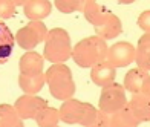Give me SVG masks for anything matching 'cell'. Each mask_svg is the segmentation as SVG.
I'll return each instance as SVG.
<instances>
[{
  "mask_svg": "<svg viewBox=\"0 0 150 127\" xmlns=\"http://www.w3.org/2000/svg\"><path fill=\"white\" fill-rule=\"evenodd\" d=\"M138 124H139V121L132 113V110L129 109V106H126L121 110L110 115L109 127H138Z\"/></svg>",
  "mask_w": 150,
  "mask_h": 127,
  "instance_id": "obj_17",
  "label": "cell"
},
{
  "mask_svg": "<svg viewBox=\"0 0 150 127\" xmlns=\"http://www.w3.org/2000/svg\"><path fill=\"white\" fill-rule=\"evenodd\" d=\"M43 63H45V58L38 52L28 51L26 54L22 55V58L18 61L20 73L26 75V77H35V75H40V73H45Z\"/></svg>",
  "mask_w": 150,
  "mask_h": 127,
  "instance_id": "obj_10",
  "label": "cell"
},
{
  "mask_svg": "<svg viewBox=\"0 0 150 127\" xmlns=\"http://www.w3.org/2000/svg\"><path fill=\"white\" fill-rule=\"evenodd\" d=\"M16 46V37L12 35L11 29L8 28L3 20H0V64H5L12 55Z\"/></svg>",
  "mask_w": 150,
  "mask_h": 127,
  "instance_id": "obj_13",
  "label": "cell"
},
{
  "mask_svg": "<svg viewBox=\"0 0 150 127\" xmlns=\"http://www.w3.org/2000/svg\"><path fill=\"white\" fill-rule=\"evenodd\" d=\"M126 106H127V97H126L124 86L113 81L104 86V87H101V95L98 103L100 110H103L107 115H112V113L121 110Z\"/></svg>",
  "mask_w": 150,
  "mask_h": 127,
  "instance_id": "obj_6",
  "label": "cell"
},
{
  "mask_svg": "<svg viewBox=\"0 0 150 127\" xmlns=\"http://www.w3.org/2000/svg\"><path fill=\"white\" fill-rule=\"evenodd\" d=\"M135 52V61L138 68L142 71H150V34H142V37L138 40Z\"/></svg>",
  "mask_w": 150,
  "mask_h": 127,
  "instance_id": "obj_15",
  "label": "cell"
},
{
  "mask_svg": "<svg viewBox=\"0 0 150 127\" xmlns=\"http://www.w3.org/2000/svg\"><path fill=\"white\" fill-rule=\"evenodd\" d=\"M46 106H47L46 99L40 98L37 95H28V93H25V95L16 99L14 109L17 110V113L22 119H32Z\"/></svg>",
  "mask_w": 150,
  "mask_h": 127,
  "instance_id": "obj_9",
  "label": "cell"
},
{
  "mask_svg": "<svg viewBox=\"0 0 150 127\" xmlns=\"http://www.w3.org/2000/svg\"><path fill=\"white\" fill-rule=\"evenodd\" d=\"M55 6L63 14H72L77 11H83L87 0H55Z\"/></svg>",
  "mask_w": 150,
  "mask_h": 127,
  "instance_id": "obj_21",
  "label": "cell"
},
{
  "mask_svg": "<svg viewBox=\"0 0 150 127\" xmlns=\"http://www.w3.org/2000/svg\"><path fill=\"white\" fill-rule=\"evenodd\" d=\"M46 83V77L45 73H40V75L35 77H26V75H18V86L25 93L28 95H35L42 90V87Z\"/></svg>",
  "mask_w": 150,
  "mask_h": 127,
  "instance_id": "obj_18",
  "label": "cell"
},
{
  "mask_svg": "<svg viewBox=\"0 0 150 127\" xmlns=\"http://www.w3.org/2000/svg\"><path fill=\"white\" fill-rule=\"evenodd\" d=\"M38 127H57L60 121V112L54 107L46 106L37 113V116L34 118Z\"/></svg>",
  "mask_w": 150,
  "mask_h": 127,
  "instance_id": "obj_20",
  "label": "cell"
},
{
  "mask_svg": "<svg viewBox=\"0 0 150 127\" xmlns=\"http://www.w3.org/2000/svg\"><path fill=\"white\" fill-rule=\"evenodd\" d=\"M12 2H14L16 6H23L26 2H28V0H12Z\"/></svg>",
  "mask_w": 150,
  "mask_h": 127,
  "instance_id": "obj_25",
  "label": "cell"
},
{
  "mask_svg": "<svg viewBox=\"0 0 150 127\" xmlns=\"http://www.w3.org/2000/svg\"><path fill=\"white\" fill-rule=\"evenodd\" d=\"M60 121L66 124H80L83 127H109L110 115L104 113L89 103L78 99H66L58 109Z\"/></svg>",
  "mask_w": 150,
  "mask_h": 127,
  "instance_id": "obj_1",
  "label": "cell"
},
{
  "mask_svg": "<svg viewBox=\"0 0 150 127\" xmlns=\"http://www.w3.org/2000/svg\"><path fill=\"white\" fill-rule=\"evenodd\" d=\"M118 3H121V5H130V3H133L135 0H117Z\"/></svg>",
  "mask_w": 150,
  "mask_h": 127,
  "instance_id": "obj_26",
  "label": "cell"
},
{
  "mask_svg": "<svg viewBox=\"0 0 150 127\" xmlns=\"http://www.w3.org/2000/svg\"><path fill=\"white\" fill-rule=\"evenodd\" d=\"M57 127H58V126H57Z\"/></svg>",
  "mask_w": 150,
  "mask_h": 127,
  "instance_id": "obj_27",
  "label": "cell"
},
{
  "mask_svg": "<svg viewBox=\"0 0 150 127\" xmlns=\"http://www.w3.org/2000/svg\"><path fill=\"white\" fill-rule=\"evenodd\" d=\"M16 16V5L12 0H0V20H8Z\"/></svg>",
  "mask_w": 150,
  "mask_h": 127,
  "instance_id": "obj_22",
  "label": "cell"
},
{
  "mask_svg": "<svg viewBox=\"0 0 150 127\" xmlns=\"http://www.w3.org/2000/svg\"><path fill=\"white\" fill-rule=\"evenodd\" d=\"M47 34V28L42 20H31L28 25L20 28L16 34V42L22 49L32 51L35 46L45 42Z\"/></svg>",
  "mask_w": 150,
  "mask_h": 127,
  "instance_id": "obj_7",
  "label": "cell"
},
{
  "mask_svg": "<svg viewBox=\"0 0 150 127\" xmlns=\"http://www.w3.org/2000/svg\"><path fill=\"white\" fill-rule=\"evenodd\" d=\"M52 5L49 0H28L23 5L25 16L29 20H43L51 14Z\"/></svg>",
  "mask_w": 150,
  "mask_h": 127,
  "instance_id": "obj_14",
  "label": "cell"
},
{
  "mask_svg": "<svg viewBox=\"0 0 150 127\" xmlns=\"http://www.w3.org/2000/svg\"><path fill=\"white\" fill-rule=\"evenodd\" d=\"M0 127H25L14 106L0 104Z\"/></svg>",
  "mask_w": 150,
  "mask_h": 127,
  "instance_id": "obj_19",
  "label": "cell"
},
{
  "mask_svg": "<svg viewBox=\"0 0 150 127\" xmlns=\"http://www.w3.org/2000/svg\"><path fill=\"white\" fill-rule=\"evenodd\" d=\"M107 44L106 40L98 35H91L80 40L72 48L71 58L80 68H92L97 63L103 61L107 57Z\"/></svg>",
  "mask_w": 150,
  "mask_h": 127,
  "instance_id": "obj_3",
  "label": "cell"
},
{
  "mask_svg": "<svg viewBox=\"0 0 150 127\" xmlns=\"http://www.w3.org/2000/svg\"><path fill=\"white\" fill-rule=\"evenodd\" d=\"M115 77H117V68H113L107 60H103V61H100L91 68L92 83L100 86V87H104V86L113 83Z\"/></svg>",
  "mask_w": 150,
  "mask_h": 127,
  "instance_id": "obj_11",
  "label": "cell"
},
{
  "mask_svg": "<svg viewBox=\"0 0 150 127\" xmlns=\"http://www.w3.org/2000/svg\"><path fill=\"white\" fill-rule=\"evenodd\" d=\"M127 106L139 123L150 121V98L146 97L144 93H133L130 103H127Z\"/></svg>",
  "mask_w": 150,
  "mask_h": 127,
  "instance_id": "obj_12",
  "label": "cell"
},
{
  "mask_svg": "<svg viewBox=\"0 0 150 127\" xmlns=\"http://www.w3.org/2000/svg\"><path fill=\"white\" fill-rule=\"evenodd\" d=\"M147 77H149L147 71H142L139 68L130 69L124 77V89L132 92V93H139L141 89H142V84H144V81L147 80Z\"/></svg>",
  "mask_w": 150,
  "mask_h": 127,
  "instance_id": "obj_16",
  "label": "cell"
},
{
  "mask_svg": "<svg viewBox=\"0 0 150 127\" xmlns=\"http://www.w3.org/2000/svg\"><path fill=\"white\" fill-rule=\"evenodd\" d=\"M138 26L147 32V34H150V11H144L141 12L139 17H138Z\"/></svg>",
  "mask_w": 150,
  "mask_h": 127,
  "instance_id": "obj_23",
  "label": "cell"
},
{
  "mask_svg": "<svg viewBox=\"0 0 150 127\" xmlns=\"http://www.w3.org/2000/svg\"><path fill=\"white\" fill-rule=\"evenodd\" d=\"M135 46L129 42H118L107 49L106 60L113 68H126L135 61Z\"/></svg>",
  "mask_w": 150,
  "mask_h": 127,
  "instance_id": "obj_8",
  "label": "cell"
},
{
  "mask_svg": "<svg viewBox=\"0 0 150 127\" xmlns=\"http://www.w3.org/2000/svg\"><path fill=\"white\" fill-rule=\"evenodd\" d=\"M46 77V84L49 86L51 95L60 99L66 101L71 99L75 93V83L72 78V72L64 63H57L52 64L45 73Z\"/></svg>",
  "mask_w": 150,
  "mask_h": 127,
  "instance_id": "obj_4",
  "label": "cell"
},
{
  "mask_svg": "<svg viewBox=\"0 0 150 127\" xmlns=\"http://www.w3.org/2000/svg\"><path fill=\"white\" fill-rule=\"evenodd\" d=\"M141 93H144L146 97L150 98V75L147 77V80L144 81V84H142V89H141Z\"/></svg>",
  "mask_w": 150,
  "mask_h": 127,
  "instance_id": "obj_24",
  "label": "cell"
},
{
  "mask_svg": "<svg viewBox=\"0 0 150 127\" xmlns=\"http://www.w3.org/2000/svg\"><path fill=\"white\" fill-rule=\"evenodd\" d=\"M84 17L93 28L97 35L107 40L117 38L122 32V25L118 16H115L112 11L97 3V0H87L84 6Z\"/></svg>",
  "mask_w": 150,
  "mask_h": 127,
  "instance_id": "obj_2",
  "label": "cell"
},
{
  "mask_svg": "<svg viewBox=\"0 0 150 127\" xmlns=\"http://www.w3.org/2000/svg\"><path fill=\"white\" fill-rule=\"evenodd\" d=\"M72 55V44L71 37L67 31L63 28H54L47 31L45 38V49H43V58L51 61L52 64L64 63Z\"/></svg>",
  "mask_w": 150,
  "mask_h": 127,
  "instance_id": "obj_5",
  "label": "cell"
}]
</instances>
